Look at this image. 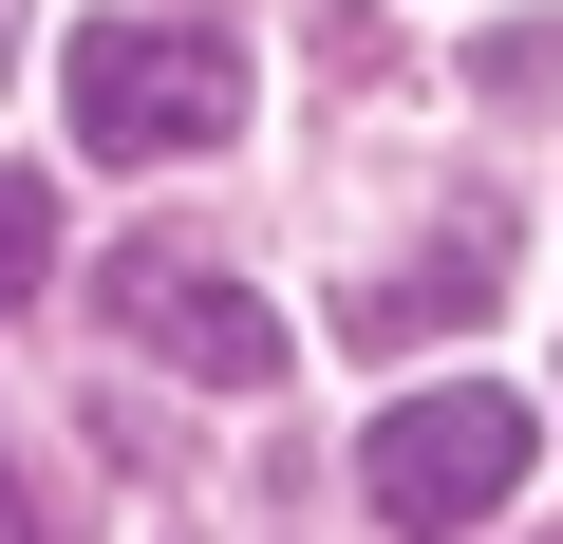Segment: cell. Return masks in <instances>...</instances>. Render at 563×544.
<instances>
[{"label": "cell", "mask_w": 563, "mask_h": 544, "mask_svg": "<svg viewBox=\"0 0 563 544\" xmlns=\"http://www.w3.org/2000/svg\"><path fill=\"white\" fill-rule=\"evenodd\" d=\"M57 95H76V151L95 169H188V151L244 132V38L225 20H76Z\"/></svg>", "instance_id": "1"}, {"label": "cell", "mask_w": 563, "mask_h": 544, "mask_svg": "<svg viewBox=\"0 0 563 544\" xmlns=\"http://www.w3.org/2000/svg\"><path fill=\"white\" fill-rule=\"evenodd\" d=\"M526 451H544V413H526V395L432 376V395H395V413L357 432V488H376V525H395V544H470V525L526 488Z\"/></svg>", "instance_id": "2"}, {"label": "cell", "mask_w": 563, "mask_h": 544, "mask_svg": "<svg viewBox=\"0 0 563 544\" xmlns=\"http://www.w3.org/2000/svg\"><path fill=\"white\" fill-rule=\"evenodd\" d=\"M0 57H20V0H0Z\"/></svg>", "instance_id": "7"}, {"label": "cell", "mask_w": 563, "mask_h": 544, "mask_svg": "<svg viewBox=\"0 0 563 544\" xmlns=\"http://www.w3.org/2000/svg\"><path fill=\"white\" fill-rule=\"evenodd\" d=\"M488 282H507V207L432 225L395 282H357V301H339V338H376V357H395V338H451V320H488Z\"/></svg>", "instance_id": "4"}, {"label": "cell", "mask_w": 563, "mask_h": 544, "mask_svg": "<svg viewBox=\"0 0 563 544\" xmlns=\"http://www.w3.org/2000/svg\"><path fill=\"white\" fill-rule=\"evenodd\" d=\"M0 544H38V507H20V469H0Z\"/></svg>", "instance_id": "6"}, {"label": "cell", "mask_w": 563, "mask_h": 544, "mask_svg": "<svg viewBox=\"0 0 563 544\" xmlns=\"http://www.w3.org/2000/svg\"><path fill=\"white\" fill-rule=\"evenodd\" d=\"M38 263H57V207H38L20 169H0V301H20V282H38Z\"/></svg>", "instance_id": "5"}, {"label": "cell", "mask_w": 563, "mask_h": 544, "mask_svg": "<svg viewBox=\"0 0 563 544\" xmlns=\"http://www.w3.org/2000/svg\"><path fill=\"white\" fill-rule=\"evenodd\" d=\"M113 338H132V357H169V376H207V395H282V357H301V338L225 282V263H169V244H132V263H113Z\"/></svg>", "instance_id": "3"}]
</instances>
